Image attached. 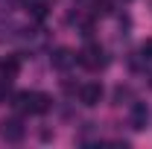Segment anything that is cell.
Segmentation results:
<instances>
[{
	"instance_id": "cell-1",
	"label": "cell",
	"mask_w": 152,
	"mask_h": 149,
	"mask_svg": "<svg viewBox=\"0 0 152 149\" xmlns=\"http://www.w3.org/2000/svg\"><path fill=\"white\" fill-rule=\"evenodd\" d=\"M15 99H18L20 108H23V111H29V114H41V111H47V108H50V99H47L44 93H18Z\"/></svg>"
},
{
	"instance_id": "cell-2",
	"label": "cell",
	"mask_w": 152,
	"mask_h": 149,
	"mask_svg": "<svg viewBox=\"0 0 152 149\" xmlns=\"http://www.w3.org/2000/svg\"><path fill=\"white\" fill-rule=\"evenodd\" d=\"M79 64H85V67H91V70H96L99 64H105V58H102V47L88 44V47L79 53Z\"/></svg>"
},
{
	"instance_id": "cell-3",
	"label": "cell",
	"mask_w": 152,
	"mask_h": 149,
	"mask_svg": "<svg viewBox=\"0 0 152 149\" xmlns=\"http://www.w3.org/2000/svg\"><path fill=\"white\" fill-rule=\"evenodd\" d=\"M0 134H3L9 143H18L20 137H23V126H20V120H3V123H0Z\"/></svg>"
},
{
	"instance_id": "cell-4",
	"label": "cell",
	"mask_w": 152,
	"mask_h": 149,
	"mask_svg": "<svg viewBox=\"0 0 152 149\" xmlns=\"http://www.w3.org/2000/svg\"><path fill=\"white\" fill-rule=\"evenodd\" d=\"M79 99H82L85 105H96V102L102 99V88H99L96 82H88V85H82V91H79Z\"/></svg>"
},
{
	"instance_id": "cell-5",
	"label": "cell",
	"mask_w": 152,
	"mask_h": 149,
	"mask_svg": "<svg viewBox=\"0 0 152 149\" xmlns=\"http://www.w3.org/2000/svg\"><path fill=\"white\" fill-rule=\"evenodd\" d=\"M146 117H149V114H146V108H143V105H134V111H132L134 129H143V126H146Z\"/></svg>"
},
{
	"instance_id": "cell-6",
	"label": "cell",
	"mask_w": 152,
	"mask_h": 149,
	"mask_svg": "<svg viewBox=\"0 0 152 149\" xmlns=\"http://www.w3.org/2000/svg\"><path fill=\"white\" fill-rule=\"evenodd\" d=\"M70 61H73V58H70V53H67V50H56V56H53V64H56V67H61V70H64Z\"/></svg>"
},
{
	"instance_id": "cell-7",
	"label": "cell",
	"mask_w": 152,
	"mask_h": 149,
	"mask_svg": "<svg viewBox=\"0 0 152 149\" xmlns=\"http://www.w3.org/2000/svg\"><path fill=\"white\" fill-rule=\"evenodd\" d=\"M15 73H18V58L3 61V76H15Z\"/></svg>"
},
{
	"instance_id": "cell-8",
	"label": "cell",
	"mask_w": 152,
	"mask_h": 149,
	"mask_svg": "<svg viewBox=\"0 0 152 149\" xmlns=\"http://www.w3.org/2000/svg\"><path fill=\"white\" fill-rule=\"evenodd\" d=\"M143 53H149V58H152V41H146V44H143Z\"/></svg>"
}]
</instances>
